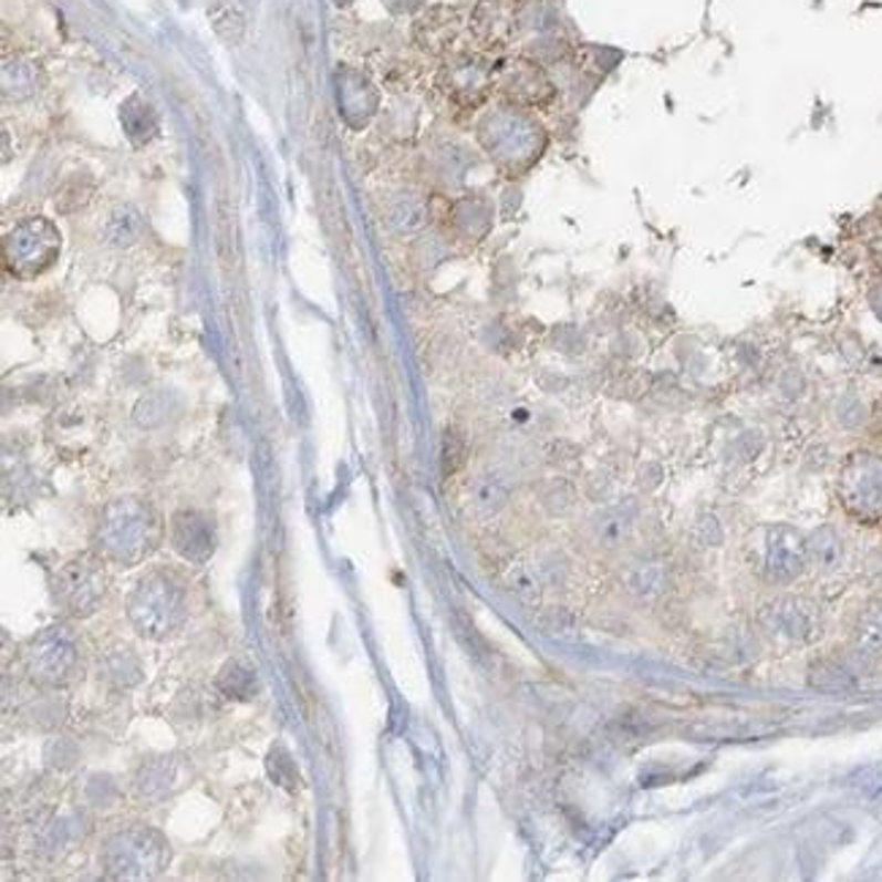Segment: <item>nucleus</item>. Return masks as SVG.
Returning a JSON list of instances; mask_svg holds the SVG:
<instances>
[{
  "mask_svg": "<svg viewBox=\"0 0 882 882\" xmlns=\"http://www.w3.org/2000/svg\"><path fill=\"white\" fill-rule=\"evenodd\" d=\"M185 587L169 570H149L128 595V616L147 639H164L185 620Z\"/></svg>",
  "mask_w": 882,
  "mask_h": 882,
  "instance_id": "1",
  "label": "nucleus"
},
{
  "mask_svg": "<svg viewBox=\"0 0 882 882\" xmlns=\"http://www.w3.org/2000/svg\"><path fill=\"white\" fill-rule=\"evenodd\" d=\"M837 500L858 525H882V448H858L837 473Z\"/></svg>",
  "mask_w": 882,
  "mask_h": 882,
  "instance_id": "2",
  "label": "nucleus"
},
{
  "mask_svg": "<svg viewBox=\"0 0 882 882\" xmlns=\"http://www.w3.org/2000/svg\"><path fill=\"white\" fill-rule=\"evenodd\" d=\"M101 551L114 562L136 565L158 543V519L136 500H120L106 508L98 530Z\"/></svg>",
  "mask_w": 882,
  "mask_h": 882,
  "instance_id": "3",
  "label": "nucleus"
},
{
  "mask_svg": "<svg viewBox=\"0 0 882 882\" xmlns=\"http://www.w3.org/2000/svg\"><path fill=\"white\" fill-rule=\"evenodd\" d=\"M753 565L769 584H793L809 565V541L788 525H769L753 543Z\"/></svg>",
  "mask_w": 882,
  "mask_h": 882,
  "instance_id": "4",
  "label": "nucleus"
},
{
  "mask_svg": "<svg viewBox=\"0 0 882 882\" xmlns=\"http://www.w3.org/2000/svg\"><path fill=\"white\" fill-rule=\"evenodd\" d=\"M169 861V844L155 831H125L106 844V867L114 878H149Z\"/></svg>",
  "mask_w": 882,
  "mask_h": 882,
  "instance_id": "5",
  "label": "nucleus"
},
{
  "mask_svg": "<svg viewBox=\"0 0 882 882\" xmlns=\"http://www.w3.org/2000/svg\"><path fill=\"white\" fill-rule=\"evenodd\" d=\"M484 142L495 158L516 166L521 158H536L538 144L543 147V131L525 114L495 112L484 120Z\"/></svg>",
  "mask_w": 882,
  "mask_h": 882,
  "instance_id": "6",
  "label": "nucleus"
},
{
  "mask_svg": "<svg viewBox=\"0 0 882 882\" xmlns=\"http://www.w3.org/2000/svg\"><path fill=\"white\" fill-rule=\"evenodd\" d=\"M106 590V573L95 557H76L60 568L55 579V598L69 614L87 616L101 603Z\"/></svg>",
  "mask_w": 882,
  "mask_h": 882,
  "instance_id": "7",
  "label": "nucleus"
},
{
  "mask_svg": "<svg viewBox=\"0 0 882 882\" xmlns=\"http://www.w3.org/2000/svg\"><path fill=\"white\" fill-rule=\"evenodd\" d=\"M58 248L60 239L55 228L44 220H28L6 242V258H9L11 272L20 278H33L55 261Z\"/></svg>",
  "mask_w": 882,
  "mask_h": 882,
  "instance_id": "8",
  "label": "nucleus"
},
{
  "mask_svg": "<svg viewBox=\"0 0 882 882\" xmlns=\"http://www.w3.org/2000/svg\"><path fill=\"white\" fill-rule=\"evenodd\" d=\"M76 660H80V652H76L74 635L65 633L63 627H52L30 644L28 671L35 682L58 687L74 676Z\"/></svg>",
  "mask_w": 882,
  "mask_h": 882,
  "instance_id": "9",
  "label": "nucleus"
},
{
  "mask_svg": "<svg viewBox=\"0 0 882 882\" xmlns=\"http://www.w3.org/2000/svg\"><path fill=\"white\" fill-rule=\"evenodd\" d=\"M760 625L769 630L774 639L807 644L818 633V609L803 598L782 595L764 605Z\"/></svg>",
  "mask_w": 882,
  "mask_h": 882,
  "instance_id": "10",
  "label": "nucleus"
},
{
  "mask_svg": "<svg viewBox=\"0 0 882 882\" xmlns=\"http://www.w3.org/2000/svg\"><path fill=\"white\" fill-rule=\"evenodd\" d=\"M172 543L185 560L204 562L215 549L212 527L204 516L194 511H183L172 519Z\"/></svg>",
  "mask_w": 882,
  "mask_h": 882,
  "instance_id": "11",
  "label": "nucleus"
},
{
  "mask_svg": "<svg viewBox=\"0 0 882 882\" xmlns=\"http://www.w3.org/2000/svg\"><path fill=\"white\" fill-rule=\"evenodd\" d=\"M625 584L635 598L660 600L671 590V568L657 560L635 562V565L627 570Z\"/></svg>",
  "mask_w": 882,
  "mask_h": 882,
  "instance_id": "12",
  "label": "nucleus"
},
{
  "mask_svg": "<svg viewBox=\"0 0 882 882\" xmlns=\"http://www.w3.org/2000/svg\"><path fill=\"white\" fill-rule=\"evenodd\" d=\"M429 220V207L427 201L422 199L413 190H405V194H397L392 201H388V224L402 237H411V234H418Z\"/></svg>",
  "mask_w": 882,
  "mask_h": 882,
  "instance_id": "13",
  "label": "nucleus"
},
{
  "mask_svg": "<svg viewBox=\"0 0 882 882\" xmlns=\"http://www.w3.org/2000/svg\"><path fill=\"white\" fill-rule=\"evenodd\" d=\"M630 532H633V516L622 511V508L598 513L595 521H592V538L605 551L622 549L630 541Z\"/></svg>",
  "mask_w": 882,
  "mask_h": 882,
  "instance_id": "14",
  "label": "nucleus"
},
{
  "mask_svg": "<svg viewBox=\"0 0 882 882\" xmlns=\"http://www.w3.org/2000/svg\"><path fill=\"white\" fill-rule=\"evenodd\" d=\"M470 500L473 508H476L481 516H495L508 506V500H511V486H508L506 478L497 476V473H484V476H478L476 484H473Z\"/></svg>",
  "mask_w": 882,
  "mask_h": 882,
  "instance_id": "15",
  "label": "nucleus"
},
{
  "mask_svg": "<svg viewBox=\"0 0 882 882\" xmlns=\"http://www.w3.org/2000/svg\"><path fill=\"white\" fill-rule=\"evenodd\" d=\"M209 20H212L215 33L228 46L239 44L248 33V14H245V9H239L237 0H215L212 9H209Z\"/></svg>",
  "mask_w": 882,
  "mask_h": 882,
  "instance_id": "16",
  "label": "nucleus"
},
{
  "mask_svg": "<svg viewBox=\"0 0 882 882\" xmlns=\"http://www.w3.org/2000/svg\"><path fill=\"white\" fill-rule=\"evenodd\" d=\"M855 641L861 650L882 652V598L872 600L869 609H863L861 622L855 627Z\"/></svg>",
  "mask_w": 882,
  "mask_h": 882,
  "instance_id": "17",
  "label": "nucleus"
},
{
  "mask_svg": "<svg viewBox=\"0 0 882 882\" xmlns=\"http://www.w3.org/2000/svg\"><path fill=\"white\" fill-rule=\"evenodd\" d=\"M142 231L139 215L131 207H117L112 212L110 224H106V239L114 245H131Z\"/></svg>",
  "mask_w": 882,
  "mask_h": 882,
  "instance_id": "18",
  "label": "nucleus"
},
{
  "mask_svg": "<svg viewBox=\"0 0 882 882\" xmlns=\"http://www.w3.org/2000/svg\"><path fill=\"white\" fill-rule=\"evenodd\" d=\"M839 560H842V546H839V538L831 530H820L809 538V562L831 570L839 565Z\"/></svg>",
  "mask_w": 882,
  "mask_h": 882,
  "instance_id": "19",
  "label": "nucleus"
},
{
  "mask_svg": "<svg viewBox=\"0 0 882 882\" xmlns=\"http://www.w3.org/2000/svg\"><path fill=\"white\" fill-rule=\"evenodd\" d=\"M465 461H467L465 437H461V432L448 429L446 435H443V473H446V476H454V473H459L461 467H465Z\"/></svg>",
  "mask_w": 882,
  "mask_h": 882,
  "instance_id": "20",
  "label": "nucleus"
}]
</instances>
